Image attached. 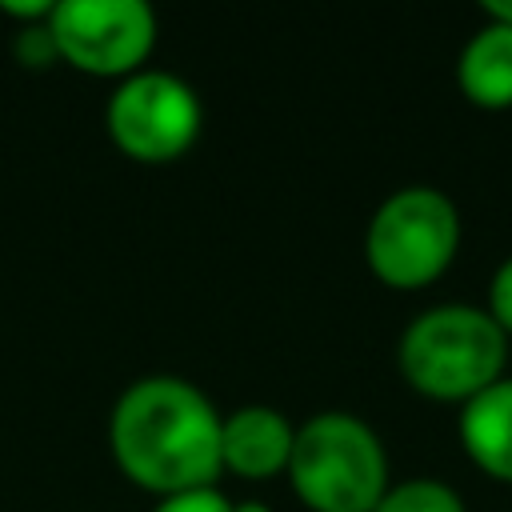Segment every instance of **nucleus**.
<instances>
[{
	"instance_id": "obj_1",
	"label": "nucleus",
	"mask_w": 512,
	"mask_h": 512,
	"mask_svg": "<svg viewBox=\"0 0 512 512\" xmlns=\"http://www.w3.org/2000/svg\"><path fill=\"white\" fill-rule=\"evenodd\" d=\"M216 404L184 376H144L128 384L108 420L116 468L152 496L208 488L220 480Z\"/></svg>"
},
{
	"instance_id": "obj_2",
	"label": "nucleus",
	"mask_w": 512,
	"mask_h": 512,
	"mask_svg": "<svg viewBox=\"0 0 512 512\" xmlns=\"http://www.w3.org/2000/svg\"><path fill=\"white\" fill-rule=\"evenodd\" d=\"M396 364L412 392L440 404H468L504 376L508 336L476 304H436L408 320Z\"/></svg>"
},
{
	"instance_id": "obj_3",
	"label": "nucleus",
	"mask_w": 512,
	"mask_h": 512,
	"mask_svg": "<svg viewBox=\"0 0 512 512\" xmlns=\"http://www.w3.org/2000/svg\"><path fill=\"white\" fill-rule=\"evenodd\" d=\"M288 484L312 512H372L388 492V452L356 412H316L296 424Z\"/></svg>"
},
{
	"instance_id": "obj_4",
	"label": "nucleus",
	"mask_w": 512,
	"mask_h": 512,
	"mask_svg": "<svg viewBox=\"0 0 512 512\" xmlns=\"http://www.w3.org/2000/svg\"><path fill=\"white\" fill-rule=\"evenodd\" d=\"M460 208L432 184H404L380 200L364 228L368 272L396 292L440 280L460 252Z\"/></svg>"
},
{
	"instance_id": "obj_5",
	"label": "nucleus",
	"mask_w": 512,
	"mask_h": 512,
	"mask_svg": "<svg viewBox=\"0 0 512 512\" xmlns=\"http://www.w3.org/2000/svg\"><path fill=\"white\" fill-rule=\"evenodd\" d=\"M104 124L112 144L140 164H172L180 160L204 124L200 96L176 72L144 68L116 84L104 108Z\"/></svg>"
},
{
	"instance_id": "obj_6",
	"label": "nucleus",
	"mask_w": 512,
	"mask_h": 512,
	"mask_svg": "<svg viewBox=\"0 0 512 512\" xmlns=\"http://www.w3.org/2000/svg\"><path fill=\"white\" fill-rule=\"evenodd\" d=\"M48 32L68 68L128 80L156 48V12L144 0H56Z\"/></svg>"
},
{
	"instance_id": "obj_7",
	"label": "nucleus",
	"mask_w": 512,
	"mask_h": 512,
	"mask_svg": "<svg viewBox=\"0 0 512 512\" xmlns=\"http://www.w3.org/2000/svg\"><path fill=\"white\" fill-rule=\"evenodd\" d=\"M296 444V424L272 404H244L220 424V460L224 472L244 480H272L288 472Z\"/></svg>"
},
{
	"instance_id": "obj_8",
	"label": "nucleus",
	"mask_w": 512,
	"mask_h": 512,
	"mask_svg": "<svg viewBox=\"0 0 512 512\" xmlns=\"http://www.w3.org/2000/svg\"><path fill=\"white\" fill-rule=\"evenodd\" d=\"M460 444L464 456L492 480L512 484V376L460 404Z\"/></svg>"
},
{
	"instance_id": "obj_9",
	"label": "nucleus",
	"mask_w": 512,
	"mask_h": 512,
	"mask_svg": "<svg viewBox=\"0 0 512 512\" xmlns=\"http://www.w3.org/2000/svg\"><path fill=\"white\" fill-rule=\"evenodd\" d=\"M456 84L468 104L504 112L512 108V28L508 24H480L460 56H456Z\"/></svg>"
},
{
	"instance_id": "obj_10",
	"label": "nucleus",
	"mask_w": 512,
	"mask_h": 512,
	"mask_svg": "<svg viewBox=\"0 0 512 512\" xmlns=\"http://www.w3.org/2000/svg\"><path fill=\"white\" fill-rule=\"evenodd\" d=\"M372 512H468V504L448 480L408 476V480L388 484V492L380 496Z\"/></svg>"
},
{
	"instance_id": "obj_11",
	"label": "nucleus",
	"mask_w": 512,
	"mask_h": 512,
	"mask_svg": "<svg viewBox=\"0 0 512 512\" xmlns=\"http://www.w3.org/2000/svg\"><path fill=\"white\" fill-rule=\"evenodd\" d=\"M152 512H232V500L216 484H208V488H188V492L160 496Z\"/></svg>"
},
{
	"instance_id": "obj_12",
	"label": "nucleus",
	"mask_w": 512,
	"mask_h": 512,
	"mask_svg": "<svg viewBox=\"0 0 512 512\" xmlns=\"http://www.w3.org/2000/svg\"><path fill=\"white\" fill-rule=\"evenodd\" d=\"M16 60L24 68H48L56 64V44H52V32H48V20L44 24H24L16 32Z\"/></svg>"
},
{
	"instance_id": "obj_13",
	"label": "nucleus",
	"mask_w": 512,
	"mask_h": 512,
	"mask_svg": "<svg viewBox=\"0 0 512 512\" xmlns=\"http://www.w3.org/2000/svg\"><path fill=\"white\" fill-rule=\"evenodd\" d=\"M484 312L500 324V332H504V336H512V256H504V260H500V268L492 272Z\"/></svg>"
},
{
	"instance_id": "obj_14",
	"label": "nucleus",
	"mask_w": 512,
	"mask_h": 512,
	"mask_svg": "<svg viewBox=\"0 0 512 512\" xmlns=\"http://www.w3.org/2000/svg\"><path fill=\"white\" fill-rule=\"evenodd\" d=\"M52 8H56V0H0V12L4 16H12V20H24V24H44L48 16H52Z\"/></svg>"
},
{
	"instance_id": "obj_15",
	"label": "nucleus",
	"mask_w": 512,
	"mask_h": 512,
	"mask_svg": "<svg viewBox=\"0 0 512 512\" xmlns=\"http://www.w3.org/2000/svg\"><path fill=\"white\" fill-rule=\"evenodd\" d=\"M480 8H484V16L492 24H508L512 28V0H484Z\"/></svg>"
},
{
	"instance_id": "obj_16",
	"label": "nucleus",
	"mask_w": 512,
	"mask_h": 512,
	"mask_svg": "<svg viewBox=\"0 0 512 512\" xmlns=\"http://www.w3.org/2000/svg\"><path fill=\"white\" fill-rule=\"evenodd\" d=\"M232 512H272L264 500H232Z\"/></svg>"
}]
</instances>
